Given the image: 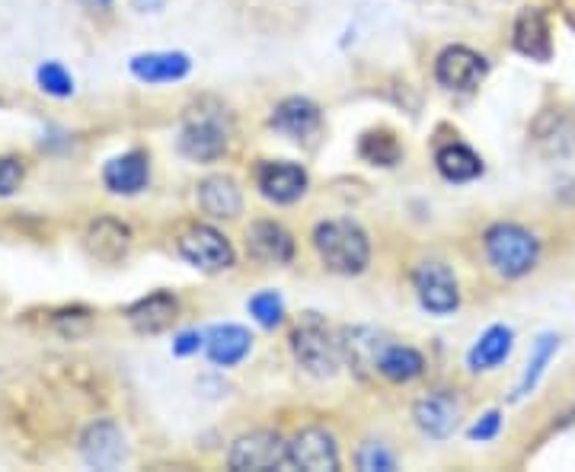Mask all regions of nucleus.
<instances>
[{
    "instance_id": "nucleus-12",
    "label": "nucleus",
    "mask_w": 575,
    "mask_h": 472,
    "mask_svg": "<svg viewBox=\"0 0 575 472\" xmlns=\"http://www.w3.org/2000/svg\"><path fill=\"white\" fill-rule=\"evenodd\" d=\"M413 422L422 435L432 440H445L455 435L460 422V402L458 396H451L448 390H432L416 400L413 405Z\"/></svg>"
},
{
    "instance_id": "nucleus-10",
    "label": "nucleus",
    "mask_w": 575,
    "mask_h": 472,
    "mask_svg": "<svg viewBox=\"0 0 575 472\" xmlns=\"http://www.w3.org/2000/svg\"><path fill=\"white\" fill-rule=\"evenodd\" d=\"M288 463L307 472H336L340 470V444L326 428L310 425L288 440Z\"/></svg>"
},
{
    "instance_id": "nucleus-17",
    "label": "nucleus",
    "mask_w": 575,
    "mask_h": 472,
    "mask_svg": "<svg viewBox=\"0 0 575 472\" xmlns=\"http://www.w3.org/2000/svg\"><path fill=\"white\" fill-rule=\"evenodd\" d=\"M176 316H180V300L170 291L145 293L125 310V320L141 335H157V332L170 329L176 323Z\"/></svg>"
},
{
    "instance_id": "nucleus-8",
    "label": "nucleus",
    "mask_w": 575,
    "mask_h": 472,
    "mask_svg": "<svg viewBox=\"0 0 575 472\" xmlns=\"http://www.w3.org/2000/svg\"><path fill=\"white\" fill-rule=\"evenodd\" d=\"M486 77H490V61L467 45H448L435 61V80L455 93H473Z\"/></svg>"
},
{
    "instance_id": "nucleus-23",
    "label": "nucleus",
    "mask_w": 575,
    "mask_h": 472,
    "mask_svg": "<svg viewBox=\"0 0 575 472\" xmlns=\"http://www.w3.org/2000/svg\"><path fill=\"white\" fill-rule=\"evenodd\" d=\"M387 335L371 326H355L345 329L340 335V345H343V358L355 370H375L378 373V361H381V352L387 348Z\"/></svg>"
},
{
    "instance_id": "nucleus-6",
    "label": "nucleus",
    "mask_w": 575,
    "mask_h": 472,
    "mask_svg": "<svg viewBox=\"0 0 575 472\" xmlns=\"http://www.w3.org/2000/svg\"><path fill=\"white\" fill-rule=\"evenodd\" d=\"M176 250H180V255L189 262L192 268H198L205 275L228 272L237 262L233 243L211 223H192V227H186L180 233V240H176Z\"/></svg>"
},
{
    "instance_id": "nucleus-25",
    "label": "nucleus",
    "mask_w": 575,
    "mask_h": 472,
    "mask_svg": "<svg viewBox=\"0 0 575 472\" xmlns=\"http://www.w3.org/2000/svg\"><path fill=\"white\" fill-rule=\"evenodd\" d=\"M378 373L390 383H413L425 373V358L413 345H400V342H387L378 361Z\"/></svg>"
},
{
    "instance_id": "nucleus-18",
    "label": "nucleus",
    "mask_w": 575,
    "mask_h": 472,
    "mask_svg": "<svg viewBox=\"0 0 575 472\" xmlns=\"http://www.w3.org/2000/svg\"><path fill=\"white\" fill-rule=\"evenodd\" d=\"M253 352V335L246 326H237V323H221V326H211L205 332V355L215 367H237L250 358Z\"/></svg>"
},
{
    "instance_id": "nucleus-4",
    "label": "nucleus",
    "mask_w": 575,
    "mask_h": 472,
    "mask_svg": "<svg viewBox=\"0 0 575 472\" xmlns=\"http://www.w3.org/2000/svg\"><path fill=\"white\" fill-rule=\"evenodd\" d=\"M291 355L310 377H320V380L336 377V370L345 361L340 338L323 326L317 316L304 320L301 326L291 332Z\"/></svg>"
},
{
    "instance_id": "nucleus-5",
    "label": "nucleus",
    "mask_w": 575,
    "mask_h": 472,
    "mask_svg": "<svg viewBox=\"0 0 575 472\" xmlns=\"http://www.w3.org/2000/svg\"><path fill=\"white\" fill-rule=\"evenodd\" d=\"M413 291L419 307L432 316H451L460 307V285L455 268L441 258H422L413 268Z\"/></svg>"
},
{
    "instance_id": "nucleus-16",
    "label": "nucleus",
    "mask_w": 575,
    "mask_h": 472,
    "mask_svg": "<svg viewBox=\"0 0 575 472\" xmlns=\"http://www.w3.org/2000/svg\"><path fill=\"white\" fill-rule=\"evenodd\" d=\"M246 250L266 265H288L295 258V237L278 220H256L246 230Z\"/></svg>"
},
{
    "instance_id": "nucleus-27",
    "label": "nucleus",
    "mask_w": 575,
    "mask_h": 472,
    "mask_svg": "<svg viewBox=\"0 0 575 472\" xmlns=\"http://www.w3.org/2000/svg\"><path fill=\"white\" fill-rule=\"evenodd\" d=\"M358 157L371 166H396L403 160V147L390 131H368L358 145Z\"/></svg>"
},
{
    "instance_id": "nucleus-24",
    "label": "nucleus",
    "mask_w": 575,
    "mask_h": 472,
    "mask_svg": "<svg viewBox=\"0 0 575 472\" xmlns=\"http://www.w3.org/2000/svg\"><path fill=\"white\" fill-rule=\"evenodd\" d=\"M435 170L441 173V180L455 182V185H467V182L483 176L486 163H483V157L473 147H467L463 141H451V145L438 147Z\"/></svg>"
},
{
    "instance_id": "nucleus-26",
    "label": "nucleus",
    "mask_w": 575,
    "mask_h": 472,
    "mask_svg": "<svg viewBox=\"0 0 575 472\" xmlns=\"http://www.w3.org/2000/svg\"><path fill=\"white\" fill-rule=\"evenodd\" d=\"M556 352H560V335H556V332H540L534 338V345H531L528 367H525V373H521V380H518L515 400H525V396L534 393L537 383L543 380V373H547V367H550V361L556 358Z\"/></svg>"
},
{
    "instance_id": "nucleus-11",
    "label": "nucleus",
    "mask_w": 575,
    "mask_h": 472,
    "mask_svg": "<svg viewBox=\"0 0 575 472\" xmlns=\"http://www.w3.org/2000/svg\"><path fill=\"white\" fill-rule=\"evenodd\" d=\"M125 453H128L125 435H122V428L115 422H110V418L93 422L80 435V457L93 470H115V467H122L125 463Z\"/></svg>"
},
{
    "instance_id": "nucleus-7",
    "label": "nucleus",
    "mask_w": 575,
    "mask_h": 472,
    "mask_svg": "<svg viewBox=\"0 0 575 472\" xmlns=\"http://www.w3.org/2000/svg\"><path fill=\"white\" fill-rule=\"evenodd\" d=\"M288 463V440L275 431H250L233 440L228 467L233 472H268Z\"/></svg>"
},
{
    "instance_id": "nucleus-13",
    "label": "nucleus",
    "mask_w": 575,
    "mask_h": 472,
    "mask_svg": "<svg viewBox=\"0 0 575 472\" xmlns=\"http://www.w3.org/2000/svg\"><path fill=\"white\" fill-rule=\"evenodd\" d=\"M103 185H106V192L122 195V198L141 195L151 185V157L145 150L118 153L103 166Z\"/></svg>"
},
{
    "instance_id": "nucleus-14",
    "label": "nucleus",
    "mask_w": 575,
    "mask_h": 472,
    "mask_svg": "<svg viewBox=\"0 0 575 472\" xmlns=\"http://www.w3.org/2000/svg\"><path fill=\"white\" fill-rule=\"evenodd\" d=\"M128 71L148 87L180 83L192 73V58L186 51H141L128 58Z\"/></svg>"
},
{
    "instance_id": "nucleus-30",
    "label": "nucleus",
    "mask_w": 575,
    "mask_h": 472,
    "mask_svg": "<svg viewBox=\"0 0 575 472\" xmlns=\"http://www.w3.org/2000/svg\"><path fill=\"white\" fill-rule=\"evenodd\" d=\"M246 313L253 316V323H260L263 329L281 326V320H285V297L278 291H256L246 300Z\"/></svg>"
},
{
    "instance_id": "nucleus-32",
    "label": "nucleus",
    "mask_w": 575,
    "mask_h": 472,
    "mask_svg": "<svg viewBox=\"0 0 575 472\" xmlns=\"http://www.w3.org/2000/svg\"><path fill=\"white\" fill-rule=\"evenodd\" d=\"M498 435H502V412H498V408L483 412V415L470 425V431H467V437H470L473 444H490V440H496Z\"/></svg>"
},
{
    "instance_id": "nucleus-34",
    "label": "nucleus",
    "mask_w": 575,
    "mask_h": 472,
    "mask_svg": "<svg viewBox=\"0 0 575 472\" xmlns=\"http://www.w3.org/2000/svg\"><path fill=\"white\" fill-rule=\"evenodd\" d=\"M23 182V163L16 157H0V198H10Z\"/></svg>"
},
{
    "instance_id": "nucleus-9",
    "label": "nucleus",
    "mask_w": 575,
    "mask_h": 472,
    "mask_svg": "<svg viewBox=\"0 0 575 472\" xmlns=\"http://www.w3.org/2000/svg\"><path fill=\"white\" fill-rule=\"evenodd\" d=\"M310 176L295 160H263L256 166V188L272 205H295L307 195Z\"/></svg>"
},
{
    "instance_id": "nucleus-19",
    "label": "nucleus",
    "mask_w": 575,
    "mask_h": 472,
    "mask_svg": "<svg viewBox=\"0 0 575 472\" xmlns=\"http://www.w3.org/2000/svg\"><path fill=\"white\" fill-rule=\"evenodd\" d=\"M511 42H515V51H521L525 58H531L537 65L550 61V55H553V38H550V23H547L543 10L525 7V10L518 13V20H515Z\"/></svg>"
},
{
    "instance_id": "nucleus-20",
    "label": "nucleus",
    "mask_w": 575,
    "mask_h": 472,
    "mask_svg": "<svg viewBox=\"0 0 575 472\" xmlns=\"http://www.w3.org/2000/svg\"><path fill=\"white\" fill-rule=\"evenodd\" d=\"M87 250L93 258L115 265L131 250V230L118 218H96L87 230Z\"/></svg>"
},
{
    "instance_id": "nucleus-21",
    "label": "nucleus",
    "mask_w": 575,
    "mask_h": 472,
    "mask_svg": "<svg viewBox=\"0 0 575 472\" xmlns=\"http://www.w3.org/2000/svg\"><path fill=\"white\" fill-rule=\"evenodd\" d=\"M511 348H515V329L505 326V323H496V326L486 329V332L470 345V352H467V367H470L473 373L496 370V367H502V364L508 361Z\"/></svg>"
},
{
    "instance_id": "nucleus-15",
    "label": "nucleus",
    "mask_w": 575,
    "mask_h": 472,
    "mask_svg": "<svg viewBox=\"0 0 575 472\" xmlns=\"http://www.w3.org/2000/svg\"><path fill=\"white\" fill-rule=\"evenodd\" d=\"M268 125H272L278 135L291 138V141H307L310 135L320 131L323 115H320V106H317L313 100H307V96H288V100H281V103L272 110Z\"/></svg>"
},
{
    "instance_id": "nucleus-2",
    "label": "nucleus",
    "mask_w": 575,
    "mask_h": 472,
    "mask_svg": "<svg viewBox=\"0 0 575 472\" xmlns=\"http://www.w3.org/2000/svg\"><path fill=\"white\" fill-rule=\"evenodd\" d=\"M483 253L496 275L518 281L540 265V240L515 220H498L483 233Z\"/></svg>"
},
{
    "instance_id": "nucleus-36",
    "label": "nucleus",
    "mask_w": 575,
    "mask_h": 472,
    "mask_svg": "<svg viewBox=\"0 0 575 472\" xmlns=\"http://www.w3.org/2000/svg\"><path fill=\"white\" fill-rule=\"evenodd\" d=\"M113 0H87V7H93V10H106Z\"/></svg>"
},
{
    "instance_id": "nucleus-31",
    "label": "nucleus",
    "mask_w": 575,
    "mask_h": 472,
    "mask_svg": "<svg viewBox=\"0 0 575 472\" xmlns=\"http://www.w3.org/2000/svg\"><path fill=\"white\" fill-rule=\"evenodd\" d=\"M355 467L361 472H393L396 470V457L381 440H365L355 453Z\"/></svg>"
},
{
    "instance_id": "nucleus-29",
    "label": "nucleus",
    "mask_w": 575,
    "mask_h": 472,
    "mask_svg": "<svg viewBox=\"0 0 575 472\" xmlns=\"http://www.w3.org/2000/svg\"><path fill=\"white\" fill-rule=\"evenodd\" d=\"M38 90L51 100H71L74 96V73L61 61H42L36 68Z\"/></svg>"
},
{
    "instance_id": "nucleus-3",
    "label": "nucleus",
    "mask_w": 575,
    "mask_h": 472,
    "mask_svg": "<svg viewBox=\"0 0 575 472\" xmlns=\"http://www.w3.org/2000/svg\"><path fill=\"white\" fill-rule=\"evenodd\" d=\"M230 138H233V125H230L228 110L221 106L208 110V103H198L186 115L176 147L192 163H215L230 150Z\"/></svg>"
},
{
    "instance_id": "nucleus-33",
    "label": "nucleus",
    "mask_w": 575,
    "mask_h": 472,
    "mask_svg": "<svg viewBox=\"0 0 575 472\" xmlns=\"http://www.w3.org/2000/svg\"><path fill=\"white\" fill-rule=\"evenodd\" d=\"M170 352H173L176 358H192V355L205 352V332H198V329H183V332H176Z\"/></svg>"
},
{
    "instance_id": "nucleus-1",
    "label": "nucleus",
    "mask_w": 575,
    "mask_h": 472,
    "mask_svg": "<svg viewBox=\"0 0 575 472\" xmlns=\"http://www.w3.org/2000/svg\"><path fill=\"white\" fill-rule=\"evenodd\" d=\"M313 250L320 262L336 275H361L371 265V237L352 218L323 220L313 227Z\"/></svg>"
},
{
    "instance_id": "nucleus-35",
    "label": "nucleus",
    "mask_w": 575,
    "mask_h": 472,
    "mask_svg": "<svg viewBox=\"0 0 575 472\" xmlns=\"http://www.w3.org/2000/svg\"><path fill=\"white\" fill-rule=\"evenodd\" d=\"M131 7H135L138 13H160V10L166 7V0H131Z\"/></svg>"
},
{
    "instance_id": "nucleus-28",
    "label": "nucleus",
    "mask_w": 575,
    "mask_h": 472,
    "mask_svg": "<svg viewBox=\"0 0 575 472\" xmlns=\"http://www.w3.org/2000/svg\"><path fill=\"white\" fill-rule=\"evenodd\" d=\"M534 141L537 145H543L550 153H560V147L556 141H566V145H573V125H570V118L563 115L560 110H550L543 112L540 118L534 122Z\"/></svg>"
},
{
    "instance_id": "nucleus-22",
    "label": "nucleus",
    "mask_w": 575,
    "mask_h": 472,
    "mask_svg": "<svg viewBox=\"0 0 575 472\" xmlns=\"http://www.w3.org/2000/svg\"><path fill=\"white\" fill-rule=\"evenodd\" d=\"M198 208L215 220H230L243 211V192L233 176H208L198 182Z\"/></svg>"
}]
</instances>
